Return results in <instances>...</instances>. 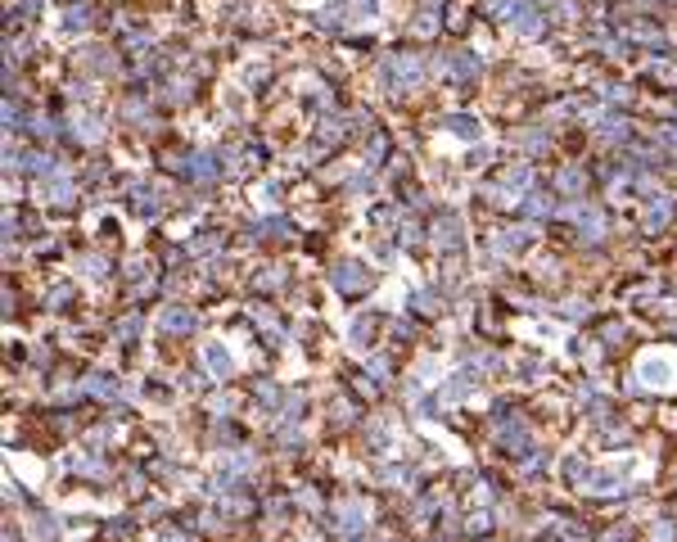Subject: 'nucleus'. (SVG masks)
Segmentation results:
<instances>
[{
	"instance_id": "f257e3e1",
	"label": "nucleus",
	"mask_w": 677,
	"mask_h": 542,
	"mask_svg": "<svg viewBox=\"0 0 677 542\" xmlns=\"http://www.w3.org/2000/svg\"><path fill=\"white\" fill-rule=\"evenodd\" d=\"M384 82L393 95H411L425 86V63L420 54H388L384 59Z\"/></svg>"
},
{
	"instance_id": "f03ea898",
	"label": "nucleus",
	"mask_w": 677,
	"mask_h": 542,
	"mask_svg": "<svg viewBox=\"0 0 677 542\" xmlns=\"http://www.w3.org/2000/svg\"><path fill=\"white\" fill-rule=\"evenodd\" d=\"M501 18H506V23H510L519 36H542V32H547V18H542V9L524 5V0H510Z\"/></svg>"
},
{
	"instance_id": "7ed1b4c3",
	"label": "nucleus",
	"mask_w": 677,
	"mask_h": 542,
	"mask_svg": "<svg viewBox=\"0 0 677 542\" xmlns=\"http://www.w3.org/2000/svg\"><path fill=\"white\" fill-rule=\"evenodd\" d=\"M330 525H335V534H339V538L361 534V529H366V502H357V497L339 502V506H335V515H330ZM330 525H326V529H330Z\"/></svg>"
},
{
	"instance_id": "20e7f679",
	"label": "nucleus",
	"mask_w": 677,
	"mask_h": 542,
	"mask_svg": "<svg viewBox=\"0 0 677 542\" xmlns=\"http://www.w3.org/2000/svg\"><path fill=\"white\" fill-rule=\"evenodd\" d=\"M330 280H335L339 294H361V289H370V271L361 267V262H339Z\"/></svg>"
},
{
	"instance_id": "39448f33",
	"label": "nucleus",
	"mask_w": 677,
	"mask_h": 542,
	"mask_svg": "<svg viewBox=\"0 0 677 542\" xmlns=\"http://www.w3.org/2000/svg\"><path fill=\"white\" fill-rule=\"evenodd\" d=\"M669 222H673V195H655L651 204H646V213H641V231L660 235Z\"/></svg>"
},
{
	"instance_id": "423d86ee",
	"label": "nucleus",
	"mask_w": 677,
	"mask_h": 542,
	"mask_svg": "<svg viewBox=\"0 0 677 542\" xmlns=\"http://www.w3.org/2000/svg\"><path fill=\"white\" fill-rule=\"evenodd\" d=\"M253 474H257V461H253V456L249 452H231L222 461V488H235L240 479H253Z\"/></svg>"
},
{
	"instance_id": "0eeeda50",
	"label": "nucleus",
	"mask_w": 677,
	"mask_h": 542,
	"mask_svg": "<svg viewBox=\"0 0 677 542\" xmlns=\"http://www.w3.org/2000/svg\"><path fill=\"white\" fill-rule=\"evenodd\" d=\"M538 240V226H515V231H501L497 240H492V249L501 253V258H515V253L524 249V244Z\"/></svg>"
},
{
	"instance_id": "6e6552de",
	"label": "nucleus",
	"mask_w": 677,
	"mask_h": 542,
	"mask_svg": "<svg viewBox=\"0 0 677 542\" xmlns=\"http://www.w3.org/2000/svg\"><path fill=\"white\" fill-rule=\"evenodd\" d=\"M181 172H185L190 181H213L217 172H222V163H217L213 154H190V158H181Z\"/></svg>"
},
{
	"instance_id": "1a4fd4ad",
	"label": "nucleus",
	"mask_w": 677,
	"mask_h": 542,
	"mask_svg": "<svg viewBox=\"0 0 677 542\" xmlns=\"http://www.w3.org/2000/svg\"><path fill=\"white\" fill-rule=\"evenodd\" d=\"M578 235H583L587 244H600V240H605V213L587 204V208H583V217H578Z\"/></svg>"
},
{
	"instance_id": "9d476101",
	"label": "nucleus",
	"mask_w": 677,
	"mask_h": 542,
	"mask_svg": "<svg viewBox=\"0 0 677 542\" xmlns=\"http://www.w3.org/2000/svg\"><path fill=\"white\" fill-rule=\"evenodd\" d=\"M158 330H163V335H185V330H195V312H185V308H163V317H158Z\"/></svg>"
},
{
	"instance_id": "9b49d317",
	"label": "nucleus",
	"mask_w": 677,
	"mask_h": 542,
	"mask_svg": "<svg viewBox=\"0 0 677 542\" xmlns=\"http://www.w3.org/2000/svg\"><path fill=\"white\" fill-rule=\"evenodd\" d=\"M479 73H483V59H479L474 50H461V54L452 59V77H456V82H470V77H479Z\"/></svg>"
},
{
	"instance_id": "f8f14e48",
	"label": "nucleus",
	"mask_w": 677,
	"mask_h": 542,
	"mask_svg": "<svg viewBox=\"0 0 677 542\" xmlns=\"http://www.w3.org/2000/svg\"><path fill=\"white\" fill-rule=\"evenodd\" d=\"M434 244H438V249H456V244H461V222H456L452 213L434 226Z\"/></svg>"
},
{
	"instance_id": "ddd939ff",
	"label": "nucleus",
	"mask_w": 677,
	"mask_h": 542,
	"mask_svg": "<svg viewBox=\"0 0 677 542\" xmlns=\"http://www.w3.org/2000/svg\"><path fill=\"white\" fill-rule=\"evenodd\" d=\"M204 361H208V370H213V375H222V379H231V370H235V361H231V353H226V348H217V344H208V348H204Z\"/></svg>"
},
{
	"instance_id": "4468645a",
	"label": "nucleus",
	"mask_w": 677,
	"mask_h": 542,
	"mask_svg": "<svg viewBox=\"0 0 677 542\" xmlns=\"http://www.w3.org/2000/svg\"><path fill=\"white\" fill-rule=\"evenodd\" d=\"M104 136V127H100V118H73V140H82V145H95V140Z\"/></svg>"
},
{
	"instance_id": "2eb2a0df",
	"label": "nucleus",
	"mask_w": 677,
	"mask_h": 542,
	"mask_svg": "<svg viewBox=\"0 0 677 542\" xmlns=\"http://www.w3.org/2000/svg\"><path fill=\"white\" fill-rule=\"evenodd\" d=\"M443 127H447V131H456V136H465V140H479V122H474L470 113H447Z\"/></svg>"
},
{
	"instance_id": "dca6fc26",
	"label": "nucleus",
	"mask_w": 677,
	"mask_h": 542,
	"mask_svg": "<svg viewBox=\"0 0 677 542\" xmlns=\"http://www.w3.org/2000/svg\"><path fill=\"white\" fill-rule=\"evenodd\" d=\"M524 213H528V217H556V199L542 195V190H533V195L524 199Z\"/></svg>"
},
{
	"instance_id": "f3484780",
	"label": "nucleus",
	"mask_w": 677,
	"mask_h": 542,
	"mask_svg": "<svg viewBox=\"0 0 677 542\" xmlns=\"http://www.w3.org/2000/svg\"><path fill=\"white\" fill-rule=\"evenodd\" d=\"M583 186H587L583 167H565V172L556 176V190H565V195H583Z\"/></svg>"
},
{
	"instance_id": "a211bd4d",
	"label": "nucleus",
	"mask_w": 677,
	"mask_h": 542,
	"mask_svg": "<svg viewBox=\"0 0 677 542\" xmlns=\"http://www.w3.org/2000/svg\"><path fill=\"white\" fill-rule=\"evenodd\" d=\"M91 27V9L86 5H73L68 14H63V32H86Z\"/></svg>"
},
{
	"instance_id": "6ab92c4d",
	"label": "nucleus",
	"mask_w": 677,
	"mask_h": 542,
	"mask_svg": "<svg viewBox=\"0 0 677 542\" xmlns=\"http://www.w3.org/2000/svg\"><path fill=\"white\" fill-rule=\"evenodd\" d=\"M86 393H95V398H113V393H118V379H109V375H91V379H86Z\"/></svg>"
},
{
	"instance_id": "aec40b11",
	"label": "nucleus",
	"mask_w": 677,
	"mask_h": 542,
	"mask_svg": "<svg viewBox=\"0 0 677 542\" xmlns=\"http://www.w3.org/2000/svg\"><path fill=\"white\" fill-rule=\"evenodd\" d=\"M600 136H605V140H627V118H605Z\"/></svg>"
},
{
	"instance_id": "412c9836",
	"label": "nucleus",
	"mask_w": 677,
	"mask_h": 542,
	"mask_svg": "<svg viewBox=\"0 0 677 542\" xmlns=\"http://www.w3.org/2000/svg\"><path fill=\"white\" fill-rule=\"evenodd\" d=\"M416 312H425V317H434V312H438V294L434 289H416Z\"/></svg>"
},
{
	"instance_id": "4be33fe9",
	"label": "nucleus",
	"mask_w": 677,
	"mask_h": 542,
	"mask_svg": "<svg viewBox=\"0 0 677 542\" xmlns=\"http://www.w3.org/2000/svg\"><path fill=\"white\" fill-rule=\"evenodd\" d=\"M519 145L538 154V149H547V131H524V136H519Z\"/></svg>"
},
{
	"instance_id": "5701e85b",
	"label": "nucleus",
	"mask_w": 677,
	"mask_h": 542,
	"mask_svg": "<svg viewBox=\"0 0 677 542\" xmlns=\"http://www.w3.org/2000/svg\"><path fill=\"white\" fill-rule=\"evenodd\" d=\"M136 330H140V317H127V321H122V326H118V339H131V335H136Z\"/></svg>"
},
{
	"instance_id": "b1692460",
	"label": "nucleus",
	"mask_w": 677,
	"mask_h": 542,
	"mask_svg": "<svg viewBox=\"0 0 677 542\" xmlns=\"http://www.w3.org/2000/svg\"><path fill=\"white\" fill-rule=\"evenodd\" d=\"M122 118H131V122H136V118H145V104H140V100H127V109H122Z\"/></svg>"
},
{
	"instance_id": "393cba45",
	"label": "nucleus",
	"mask_w": 677,
	"mask_h": 542,
	"mask_svg": "<svg viewBox=\"0 0 677 542\" xmlns=\"http://www.w3.org/2000/svg\"><path fill=\"white\" fill-rule=\"evenodd\" d=\"M5 122L18 131V122H23V109H18V104H5Z\"/></svg>"
},
{
	"instance_id": "a878e982",
	"label": "nucleus",
	"mask_w": 677,
	"mask_h": 542,
	"mask_svg": "<svg viewBox=\"0 0 677 542\" xmlns=\"http://www.w3.org/2000/svg\"><path fill=\"white\" fill-rule=\"evenodd\" d=\"M59 303H68V285H59V289H50V308H59Z\"/></svg>"
},
{
	"instance_id": "bb28decb",
	"label": "nucleus",
	"mask_w": 677,
	"mask_h": 542,
	"mask_svg": "<svg viewBox=\"0 0 677 542\" xmlns=\"http://www.w3.org/2000/svg\"><path fill=\"white\" fill-rule=\"evenodd\" d=\"M208 249H217V240H213V235H204V240H195V249H190V253H208Z\"/></svg>"
},
{
	"instance_id": "cd10ccee",
	"label": "nucleus",
	"mask_w": 677,
	"mask_h": 542,
	"mask_svg": "<svg viewBox=\"0 0 677 542\" xmlns=\"http://www.w3.org/2000/svg\"><path fill=\"white\" fill-rule=\"evenodd\" d=\"M370 375L384 379V375H388V361H384V357H375V361H370Z\"/></svg>"
},
{
	"instance_id": "c85d7f7f",
	"label": "nucleus",
	"mask_w": 677,
	"mask_h": 542,
	"mask_svg": "<svg viewBox=\"0 0 677 542\" xmlns=\"http://www.w3.org/2000/svg\"><path fill=\"white\" fill-rule=\"evenodd\" d=\"M488 529V515H470V534H483Z\"/></svg>"
},
{
	"instance_id": "c756f323",
	"label": "nucleus",
	"mask_w": 677,
	"mask_h": 542,
	"mask_svg": "<svg viewBox=\"0 0 677 542\" xmlns=\"http://www.w3.org/2000/svg\"><path fill=\"white\" fill-rule=\"evenodd\" d=\"M506 5L510 0H483V9H492V14H506Z\"/></svg>"
},
{
	"instance_id": "7c9ffc66",
	"label": "nucleus",
	"mask_w": 677,
	"mask_h": 542,
	"mask_svg": "<svg viewBox=\"0 0 677 542\" xmlns=\"http://www.w3.org/2000/svg\"><path fill=\"white\" fill-rule=\"evenodd\" d=\"M167 542H195V538H185V534H167Z\"/></svg>"
},
{
	"instance_id": "2f4dec72",
	"label": "nucleus",
	"mask_w": 677,
	"mask_h": 542,
	"mask_svg": "<svg viewBox=\"0 0 677 542\" xmlns=\"http://www.w3.org/2000/svg\"><path fill=\"white\" fill-rule=\"evenodd\" d=\"M379 542H384V538H379Z\"/></svg>"
}]
</instances>
